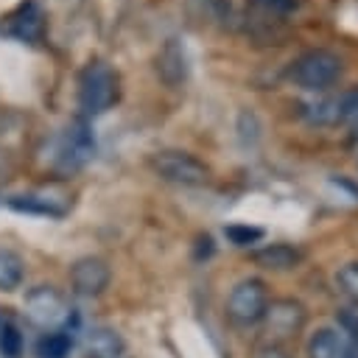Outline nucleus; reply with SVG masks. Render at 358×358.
<instances>
[{
  "instance_id": "3",
  "label": "nucleus",
  "mask_w": 358,
  "mask_h": 358,
  "mask_svg": "<svg viewBox=\"0 0 358 358\" xmlns=\"http://www.w3.org/2000/svg\"><path fill=\"white\" fill-rule=\"evenodd\" d=\"M22 313H25V322L42 333L70 330L76 316L67 296L53 285H34L22 299Z\"/></svg>"
},
{
  "instance_id": "9",
  "label": "nucleus",
  "mask_w": 358,
  "mask_h": 358,
  "mask_svg": "<svg viewBox=\"0 0 358 358\" xmlns=\"http://www.w3.org/2000/svg\"><path fill=\"white\" fill-rule=\"evenodd\" d=\"M252 263L260 266L263 271H294L302 266L305 260V252L302 246L296 243H288V241H274V243H263L257 249H252Z\"/></svg>"
},
{
  "instance_id": "18",
  "label": "nucleus",
  "mask_w": 358,
  "mask_h": 358,
  "mask_svg": "<svg viewBox=\"0 0 358 358\" xmlns=\"http://www.w3.org/2000/svg\"><path fill=\"white\" fill-rule=\"evenodd\" d=\"M11 207L25 210V213H42V215H64V204H56L48 193H28V196H14Z\"/></svg>"
},
{
  "instance_id": "1",
  "label": "nucleus",
  "mask_w": 358,
  "mask_h": 358,
  "mask_svg": "<svg viewBox=\"0 0 358 358\" xmlns=\"http://www.w3.org/2000/svg\"><path fill=\"white\" fill-rule=\"evenodd\" d=\"M344 76V62L327 48H308L291 59L285 78L305 92H327Z\"/></svg>"
},
{
  "instance_id": "25",
  "label": "nucleus",
  "mask_w": 358,
  "mask_h": 358,
  "mask_svg": "<svg viewBox=\"0 0 358 358\" xmlns=\"http://www.w3.org/2000/svg\"><path fill=\"white\" fill-rule=\"evenodd\" d=\"M341 358H358V338H347V347H344Z\"/></svg>"
},
{
  "instance_id": "16",
  "label": "nucleus",
  "mask_w": 358,
  "mask_h": 358,
  "mask_svg": "<svg viewBox=\"0 0 358 358\" xmlns=\"http://www.w3.org/2000/svg\"><path fill=\"white\" fill-rule=\"evenodd\" d=\"M73 352V333L70 330H53L42 333L36 341V355L39 358H67Z\"/></svg>"
},
{
  "instance_id": "11",
  "label": "nucleus",
  "mask_w": 358,
  "mask_h": 358,
  "mask_svg": "<svg viewBox=\"0 0 358 358\" xmlns=\"http://www.w3.org/2000/svg\"><path fill=\"white\" fill-rule=\"evenodd\" d=\"M126 341L109 324H95L81 338V358H123Z\"/></svg>"
},
{
  "instance_id": "6",
  "label": "nucleus",
  "mask_w": 358,
  "mask_h": 358,
  "mask_svg": "<svg viewBox=\"0 0 358 358\" xmlns=\"http://www.w3.org/2000/svg\"><path fill=\"white\" fill-rule=\"evenodd\" d=\"M305 324H308V308L294 296L271 299L266 313H263V322H260L266 338L268 341H282V344L294 341L305 330Z\"/></svg>"
},
{
  "instance_id": "14",
  "label": "nucleus",
  "mask_w": 358,
  "mask_h": 358,
  "mask_svg": "<svg viewBox=\"0 0 358 358\" xmlns=\"http://www.w3.org/2000/svg\"><path fill=\"white\" fill-rule=\"evenodd\" d=\"M299 117L310 126H336V95H324V92H313L310 98L299 101Z\"/></svg>"
},
{
  "instance_id": "21",
  "label": "nucleus",
  "mask_w": 358,
  "mask_h": 358,
  "mask_svg": "<svg viewBox=\"0 0 358 358\" xmlns=\"http://www.w3.org/2000/svg\"><path fill=\"white\" fill-rule=\"evenodd\" d=\"M22 333L14 322H3L0 324V355L3 358H20L22 355Z\"/></svg>"
},
{
  "instance_id": "15",
  "label": "nucleus",
  "mask_w": 358,
  "mask_h": 358,
  "mask_svg": "<svg viewBox=\"0 0 358 358\" xmlns=\"http://www.w3.org/2000/svg\"><path fill=\"white\" fill-rule=\"evenodd\" d=\"M22 280H25V263H22V257L17 252L0 246V291L11 294V291H17L22 285Z\"/></svg>"
},
{
  "instance_id": "8",
  "label": "nucleus",
  "mask_w": 358,
  "mask_h": 358,
  "mask_svg": "<svg viewBox=\"0 0 358 358\" xmlns=\"http://www.w3.org/2000/svg\"><path fill=\"white\" fill-rule=\"evenodd\" d=\"M112 282V268L98 255H84L70 266V291L84 299L101 296Z\"/></svg>"
},
{
  "instance_id": "23",
  "label": "nucleus",
  "mask_w": 358,
  "mask_h": 358,
  "mask_svg": "<svg viewBox=\"0 0 358 358\" xmlns=\"http://www.w3.org/2000/svg\"><path fill=\"white\" fill-rule=\"evenodd\" d=\"M341 333H347L350 338H358V305H347L338 310V324Z\"/></svg>"
},
{
  "instance_id": "17",
  "label": "nucleus",
  "mask_w": 358,
  "mask_h": 358,
  "mask_svg": "<svg viewBox=\"0 0 358 358\" xmlns=\"http://www.w3.org/2000/svg\"><path fill=\"white\" fill-rule=\"evenodd\" d=\"M336 126L358 134V87H347L336 95Z\"/></svg>"
},
{
  "instance_id": "26",
  "label": "nucleus",
  "mask_w": 358,
  "mask_h": 358,
  "mask_svg": "<svg viewBox=\"0 0 358 358\" xmlns=\"http://www.w3.org/2000/svg\"><path fill=\"white\" fill-rule=\"evenodd\" d=\"M3 171H6V157H3V151H0V176H3Z\"/></svg>"
},
{
  "instance_id": "4",
  "label": "nucleus",
  "mask_w": 358,
  "mask_h": 358,
  "mask_svg": "<svg viewBox=\"0 0 358 358\" xmlns=\"http://www.w3.org/2000/svg\"><path fill=\"white\" fill-rule=\"evenodd\" d=\"M271 302V294H268V285L266 280L260 277H243L238 280L229 294H227V302H224V313L229 319L232 327H241V330H249L255 324L263 322V313Z\"/></svg>"
},
{
  "instance_id": "12",
  "label": "nucleus",
  "mask_w": 358,
  "mask_h": 358,
  "mask_svg": "<svg viewBox=\"0 0 358 358\" xmlns=\"http://www.w3.org/2000/svg\"><path fill=\"white\" fill-rule=\"evenodd\" d=\"M6 31L17 39H25V42H39L42 39V31H45V14L39 8L36 0H25L6 22Z\"/></svg>"
},
{
  "instance_id": "24",
  "label": "nucleus",
  "mask_w": 358,
  "mask_h": 358,
  "mask_svg": "<svg viewBox=\"0 0 358 358\" xmlns=\"http://www.w3.org/2000/svg\"><path fill=\"white\" fill-rule=\"evenodd\" d=\"M255 358H294L291 355V350H288V344H282V341H268V338H263L257 347H255Z\"/></svg>"
},
{
  "instance_id": "22",
  "label": "nucleus",
  "mask_w": 358,
  "mask_h": 358,
  "mask_svg": "<svg viewBox=\"0 0 358 358\" xmlns=\"http://www.w3.org/2000/svg\"><path fill=\"white\" fill-rule=\"evenodd\" d=\"M257 8H263L266 14H274V17H285V14H294L299 8V0H252Z\"/></svg>"
},
{
  "instance_id": "2",
  "label": "nucleus",
  "mask_w": 358,
  "mask_h": 358,
  "mask_svg": "<svg viewBox=\"0 0 358 358\" xmlns=\"http://www.w3.org/2000/svg\"><path fill=\"white\" fill-rule=\"evenodd\" d=\"M120 98V78L112 64L92 59L78 73V109L84 117H98L109 112Z\"/></svg>"
},
{
  "instance_id": "20",
  "label": "nucleus",
  "mask_w": 358,
  "mask_h": 358,
  "mask_svg": "<svg viewBox=\"0 0 358 358\" xmlns=\"http://www.w3.org/2000/svg\"><path fill=\"white\" fill-rule=\"evenodd\" d=\"M224 235H227V241H229L232 246L246 249V246L260 243L263 229H260V227H252V224H229V227H224Z\"/></svg>"
},
{
  "instance_id": "10",
  "label": "nucleus",
  "mask_w": 358,
  "mask_h": 358,
  "mask_svg": "<svg viewBox=\"0 0 358 358\" xmlns=\"http://www.w3.org/2000/svg\"><path fill=\"white\" fill-rule=\"evenodd\" d=\"M154 70L165 87H182L187 81V53L179 39H165V45L154 56Z\"/></svg>"
},
{
  "instance_id": "7",
  "label": "nucleus",
  "mask_w": 358,
  "mask_h": 358,
  "mask_svg": "<svg viewBox=\"0 0 358 358\" xmlns=\"http://www.w3.org/2000/svg\"><path fill=\"white\" fill-rule=\"evenodd\" d=\"M92 154H95V137L84 120H76L62 131V137L56 143L53 165L62 173H73V171L84 168L92 159Z\"/></svg>"
},
{
  "instance_id": "5",
  "label": "nucleus",
  "mask_w": 358,
  "mask_h": 358,
  "mask_svg": "<svg viewBox=\"0 0 358 358\" xmlns=\"http://www.w3.org/2000/svg\"><path fill=\"white\" fill-rule=\"evenodd\" d=\"M148 165L159 179L179 185V187H201L210 182V165L201 162L196 154L182 151V148L154 151L148 157Z\"/></svg>"
},
{
  "instance_id": "13",
  "label": "nucleus",
  "mask_w": 358,
  "mask_h": 358,
  "mask_svg": "<svg viewBox=\"0 0 358 358\" xmlns=\"http://www.w3.org/2000/svg\"><path fill=\"white\" fill-rule=\"evenodd\" d=\"M347 333H341L333 324L316 327L305 341V358H341L347 347Z\"/></svg>"
},
{
  "instance_id": "19",
  "label": "nucleus",
  "mask_w": 358,
  "mask_h": 358,
  "mask_svg": "<svg viewBox=\"0 0 358 358\" xmlns=\"http://www.w3.org/2000/svg\"><path fill=\"white\" fill-rule=\"evenodd\" d=\"M336 288L350 299V305H358V260H347L336 271Z\"/></svg>"
}]
</instances>
